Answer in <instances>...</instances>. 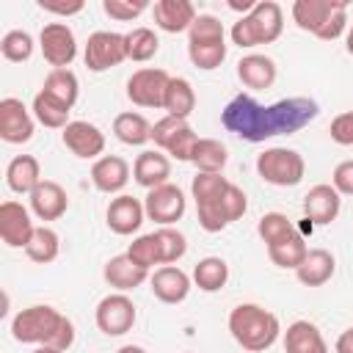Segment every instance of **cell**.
<instances>
[{"instance_id": "cell-1", "label": "cell", "mask_w": 353, "mask_h": 353, "mask_svg": "<svg viewBox=\"0 0 353 353\" xmlns=\"http://www.w3.org/2000/svg\"><path fill=\"white\" fill-rule=\"evenodd\" d=\"M317 113L320 105L309 97H287L273 105H262L251 94H237L221 110V124L243 141L262 143L268 138L303 130L309 121L317 119Z\"/></svg>"}, {"instance_id": "cell-2", "label": "cell", "mask_w": 353, "mask_h": 353, "mask_svg": "<svg viewBox=\"0 0 353 353\" xmlns=\"http://www.w3.org/2000/svg\"><path fill=\"white\" fill-rule=\"evenodd\" d=\"M11 336L25 345H47L66 353L74 345V323L50 303H33L14 314Z\"/></svg>"}, {"instance_id": "cell-3", "label": "cell", "mask_w": 353, "mask_h": 353, "mask_svg": "<svg viewBox=\"0 0 353 353\" xmlns=\"http://www.w3.org/2000/svg\"><path fill=\"white\" fill-rule=\"evenodd\" d=\"M229 334L248 353H265L281 336V323L259 303H237L229 312Z\"/></svg>"}, {"instance_id": "cell-4", "label": "cell", "mask_w": 353, "mask_h": 353, "mask_svg": "<svg viewBox=\"0 0 353 353\" xmlns=\"http://www.w3.org/2000/svg\"><path fill=\"white\" fill-rule=\"evenodd\" d=\"M284 30V11L276 0H259L245 17H240L229 36L232 44H237L240 50L256 47V44H273Z\"/></svg>"}, {"instance_id": "cell-5", "label": "cell", "mask_w": 353, "mask_h": 353, "mask_svg": "<svg viewBox=\"0 0 353 353\" xmlns=\"http://www.w3.org/2000/svg\"><path fill=\"white\" fill-rule=\"evenodd\" d=\"M188 58L196 69L212 72L226 61V30L212 14H199L188 30Z\"/></svg>"}, {"instance_id": "cell-6", "label": "cell", "mask_w": 353, "mask_h": 353, "mask_svg": "<svg viewBox=\"0 0 353 353\" xmlns=\"http://www.w3.org/2000/svg\"><path fill=\"white\" fill-rule=\"evenodd\" d=\"M256 174L273 188H295L306 174V160L301 152L287 146H270L256 154Z\"/></svg>"}, {"instance_id": "cell-7", "label": "cell", "mask_w": 353, "mask_h": 353, "mask_svg": "<svg viewBox=\"0 0 353 353\" xmlns=\"http://www.w3.org/2000/svg\"><path fill=\"white\" fill-rule=\"evenodd\" d=\"M248 210V196L243 188H237L234 182H229V188L223 190L221 199L215 201H207V204H196V218H199V226L210 234L215 232H223L229 223H234L237 218H243Z\"/></svg>"}, {"instance_id": "cell-8", "label": "cell", "mask_w": 353, "mask_h": 353, "mask_svg": "<svg viewBox=\"0 0 353 353\" xmlns=\"http://www.w3.org/2000/svg\"><path fill=\"white\" fill-rule=\"evenodd\" d=\"M135 320H138V312L127 292H110L94 309V323L105 336H121L132 331Z\"/></svg>"}, {"instance_id": "cell-9", "label": "cell", "mask_w": 353, "mask_h": 353, "mask_svg": "<svg viewBox=\"0 0 353 353\" xmlns=\"http://www.w3.org/2000/svg\"><path fill=\"white\" fill-rule=\"evenodd\" d=\"M83 61H85L88 72H108V69L124 63L127 61L124 33H116V30H94L88 36V41H85Z\"/></svg>"}, {"instance_id": "cell-10", "label": "cell", "mask_w": 353, "mask_h": 353, "mask_svg": "<svg viewBox=\"0 0 353 353\" xmlns=\"http://www.w3.org/2000/svg\"><path fill=\"white\" fill-rule=\"evenodd\" d=\"M39 47L52 69H69L77 58V39L66 22H47L39 33Z\"/></svg>"}, {"instance_id": "cell-11", "label": "cell", "mask_w": 353, "mask_h": 353, "mask_svg": "<svg viewBox=\"0 0 353 353\" xmlns=\"http://www.w3.org/2000/svg\"><path fill=\"white\" fill-rule=\"evenodd\" d=\"M171 74L160 66H143L130 74L127 80V97L138 108H163L165 88H168Z\"/></svg>"}, {"instance_id": "cell-12", "label": "cell", "mask_w": 353, "mask_h": 353, "mask_svg": "<svg viewBox=\"0 0 353 353\" xmlns=\"http://www.w3.org/2000/svg\"><path fill=\"white\" fill-rule=\"evenodd\" d=\"M143 210H146V218H149V221H154V223H160V226H171V223H176V221L185 215L188 199H185V193H182L179 185L165 182V185L152 188V190L146 193Z\"/></svg>"}, {"instance_id": "cell-13", "label": "cell", "mask_w": 353, "mask_h": 353, "mask_svg": "<svg viewBox=\"0 0 353 353\" xmlns=\"http://www.w3.org/2000/svg\"><path fill=\"white\" fill-rule=\"evenodd\" d=\"M36 226L30 218V210L14 199L0 204V240L8 248H28Z\"/></svg>"}, {"instance_id": "cell-14", "label": "cell", "mask_w": 353, "mask_h": 353, "mask_svg": "<svg viewBox=\"0 0 353 353\" xmlns=\"http://www.w3.org/2000/svg\"><path fill=\"white\" fill-rule=\"evenodd\" d=\"M33 130H36L33 110H28L22 99L17 97L0 99V138L6 143H28L33 138Z\"/></svg>"}, {"instance_id": "cell-15", "label": "cell", "mask_w": 353, "mask_h": 353, "mask_svg": "<svg viewBox=\"0 0 353 353\" xmlns=\"http://www.w3.org/2000/svg\"><path fill=\"white\" fill-rule=\"evenodd\" d=\"M61 141L80 160H99L105 152V132L91 121H69L61 130Z\"/></svg>"}, {"instance_id": "cell-16", "label": "cell", "mask_w": 353, "mask_h": 353, "mask_svg": "<svg viewBox=\"0 0 353 353\" xmlns=\"http://www.w3.org/2000/svg\"><path fill=\"white\" fill-rule=\"evenodd\" d=\"M143 218H146L143 201H138V199L130 196V193H121V196L110 199V204H108V210H105L108 229H110L113 234H121V237L135 234V232L141 229Z\"/></svg>"}, {"instance_id": "cell-17", "label": "cell", "mask_w": 353, "mask_h": 353, "mask_svg": "<svg viewBox=\"0 0 353 353\" xmlns=\"http://www.w3.org/2000/svg\"><path fill=\"white\" fill-rule=\"evenodd\" d=\"M190 276L176 268V265H160L152 276H149V287H152V295L160 301V303H182L190 292Z\"/></svg>"}, {"instance_id": "cell-18", "label": "cell", "mask_w": 353, "mask_h": 353, "mask_svg": "<svg viewBox=\"0 0 353 353\" xmlns=\"http://www.w3.org/2000/svg\"><path fill=\"white\" fill-rule=\"evenodd\" d=\"M342 210V196L336 193L334 185H314L309 188V193L303 196V218L312 221L314 226H325L331 221H336Z\"/></svg>"}, {"instance_id": "cell-19", "label": "cell", "mask_w": 353, "mask_h": 353, "mask_svg": "<svg viewBox=\"0 0 353 353\" xmlns=\"http://www.w3.org/2000/svg\"><path fill=\"white\" fill-rule=\"evenodd\" d=\"M91 182L99 193H108V196L119 193L121 196V190L130 182V163L119 154H102L91 165Z\"/></svg>"}, {"instance_id": "cell-20", "label": "cell", "mask_w": 353, "mask_h": 353, "mask_svg": "<svg viewBox=\"0 0 353 353\" xmlns=\"http://www.w3.org/2000/svg\"><path fill=\"white\" fill-rule=\"evenodd\" d=\"M28 201H30V212L39 221H58L69 210V193L55 179H41L39 188L28 196Z\"/></svg>"}, {"instance_id": "cell-21", "label": "cell", "mask_w": 353, "mask_h": 353, "mask_svg": "<svg viewBox=\"0 0 353 353\" xmlns=\"http://www.w3.org/2000/svg\"><path fill=\"white\" fill-rule=\"evenodd\" d=\"M154 25L165 33H185L196 22V6L190 0H157L152 6Z\"/></svg>"}, {"instance_id": "cell-22", "label": "cell", "mask_w": 353, "mask_h": 353, "mask_svg": "<svg viewBox=\"0 0 353 353\" xmlns=\"http://www.w3.org/2000/svg\"><path fill=\"white\" fill-rule=\"evenodd\" d=\"M168 176H171V160H168V154H163V152L143 149V152L135 157V163H132V179H135L141 188H146V190L165 185Z\"/></svg>"}, {"instance_id": "cell-23", "label": "cell", "mask_w": 353, "mask_h": 353, "mask_svg": "<svg viewBox=\"0 0 353 353\" xmlns=\"http://www.w3.org/2000/svg\"><path fill=\"white\" fill-rule=\"evenodd\" d=\"M102 276L105 281L116 290V292H130L141 284L149 281V270H143L141 265H135L127 254H119V256H110L102 268Z\"/></svg>"}, {"instance_id": "cell-24", "label": "cell", "mask_w": 353, "mask_h": 353, "mask_svg": "<svg viewBox=\"0 0 353 353\" xmlns=\"http://www.w3.org/2000/svg\"><path fill=\"white\" fill-rule=\"evenodd\" d=\"M276 61L262 55V52H251V55H243L237 61V77L245 88L251 91H265L276 83Z\"/></svg>"}, {"instance_id": "cell-25", "label": "cell", "mask_w": 353, "mask_h": 353, "mask_svg": "<svg viewBox=\"0 0 353 353\" xmlns=\"http://www.w3.org/2000/svg\"><path fill=\"white\" fill-rule=\"evenodd\" d=\"M339 3L342 0H295L292 8H290V14H292V22L301 30L317 36L323 30V25L328 22V17L336 11Z\"/></svg>"}, {"instance_id": "cell-26", "label": "cell", "mask_w": 353, "mask_h": 353, "mask_svg": "<svg viewBox=\"0 0 353 353\" xmlns=\"http://www.w3.org/2000/svg\"><path fill=\"white\" fill-rule=\"evenodd\" d=\"M334 270H336V259H334V254L328 248H309L306 259L295 270V279L303 287H323V284L331 281Z\"/></svg>"}, {"instance_id": "cell-27", "label": "cell", "mask_w": 353, "mask_h": 353, "mask_svg": "<svg viewBox=\"0 0 353 353\" xmlns=\"http://www.w3.org/2000/svg\"><path fill=\"white\" fill-rule=\"evenodd\" d=\"M41 182V165L33 154H17L11 157V163L6 165V185L14 190V193H25L30 196Z\"/></svg>"}, {"instance_id": "cell-28", "label": "cell", "mask_w": 353, "mask_h": 353, "mask_svg": "<svg viewBox=\"0 0 353 353\" xmlns=\"http://www.w3.org/2000/svg\"><path fill=\"white\" fill-rule=\"evenodd\" d=\"M284 353H328V345L314 323L295 320L284 331Z\"/></svg>"}, {"instance_id": "cell-29", "label": "cell", "mask_w": 353, "mask_h": 353, "mask_svg": "<svg viewBox=\"0 0 353 353\" xmlns=\"http://www.w3.org/2000/svg\"><path fill=\"white\" fill-rule=\"evenodd\" d=\"M163 110H165V116H174V119H185L188 121V116L196 110V91H193V85H190L188 77H171L168 80Z\"/></svg>"}, {"instance_id": "cell-30", "label": "cell", "mask_w": 353, "mask_h": 353, "mask_svg": "<svg viewBox=\"0 0 353 353\" xmlns=\"http://www.w3.org/2000/svg\"><path fill=\"white\" fill-rule=\"evenodd\" d=\"M113 135L127 146H143L152 141V124L143 113L124 110L113 119Z\"/></svg>"}, {"instance_id": "cell-31", "label": "cell", "mask_w": 353, "mask_h": 353, "mask_svg": "<svg viewBox=\"0 0 353 353\" xmlns=\"http://www.w3.org/2000/svg\"><path fill=\"white\" fill-rule=\"evenodd\" d=\"M306 254H309V245H306V240H303L301 232H295V234H290V237H284V240L268 245L270 262H273L276 268H284V270H298L301 262L306 259Z\"/></svg>"}, {"instance_id": "cell-32", "label": "cell", "mask_w": 353, "mask_h": 353, "mask_svg": "<svg viewBox=\"0 0 353 353\" xmlns=\"http://www.w3.org/2000/svg\"><path fill=\"white\" fill-rule=\"evenodd\" d=\"M41 91L50 94L52 99H58L61 105H66L72 110L77 97H80V83H77V74L72 69H50L47 77H44Z\"/></svg>"}, {"instance_id": "cell-33", "label": "cell", "mask_w": 353, "mask_h": 353, "mask_svg": "<svg viewBox=\"0 0 353 353\" xmlns=\"http://www.w3.org/2000/svg\"><path fill=\"white\" fill-rule=\"evenodd\" d=\"M190 279H193V284H196L201 292H218V290H223L226 281H229V265H226V259H221V256H204V259L196 262Z\"/></svg>"}, {"instance_id": "cell-34", "label": "cell", "mask_w": 353, "mask_h": 353, "mask_svg": "<svg viewBox=\"0 0 353 353\" xmlns=\"http://www.w3.org/2000/svg\"><path fill=\"white\" fill-rule=\"evenodd\" d=\"M190 163L201 174H221L226 168V163H229V152L215 138H199V143H196V149L190 154Z\"/></svg>"}, {"instance_id": "cell-35", "label": "cell", "mask_w": 353, "mask_h": 353, "mask_svg": "<svg viewBox=\"0 0 353 353\" xmlns=\"http://www.w3.org/2000/svg\"><path fill=\"white\" fill-rule=\"evenodd\" d=\"M25 254H28V259L36 262V265H50V262H55L58 254H61V237H58V232L50 229V226H36V232H33V237H30Z\"/></svg>"}, {"instance_id": "cell-36", "label": "cell", "mask_w": 353, "mask_h": 353, "mask_svg": "<svg viewBox=\"0 0 353 353\" xmlns=\"http://www.w3.org/2000/svg\"><path fill=\"white\" fill-rule=\"evenodd\" d=\"M30 110H33V119H36L39 124H44L47 130H63V127L69 124V108L61 105L58 99H52V97L44 94V91H39V94L33 97Z\"/></svg>"}, {"instance_id": "cell-37", "label": "cell", "mask_w": 353, "mask_h": 353, "mask_svg": "<svg viewBox=\"0 0 353 353\" xmlns=\"http://www.w3.org/2000/svg\"><path fill=\"white\" fill-rule=\"evenodd\" d=\"M124 41H127V61L135 63L152 61L160 50V39L152 28H132L130 33H124Z\"/></svg>"}, {"instance_id": "cell-38", "label": "cell", "mask_w": 353, "mask_h": 353, "mask_svg": "<svg viewBox=\"0 0 353 353\" xmlns=\"http://www.w3.org/2000/svg\"><path fill=\"white\" fill-rule=\"evenodd\" d=\"M154 237H157V245H160V259H163V265H176V262L188 254V237H185L179 229H174V226H160V229L154 232Z\"/></svg>"}, {"instance_id": "cell-39", "label": "cell", "mask_w": 353, "mask_h": 353, "mask_svg": "<svg viewBox=\"0 0 353 353\" xmlns=\"http://www.w3.org/2000/svg\"><path fill=\"white\" fill-rule=\"evenodd\" d=\"M229 188V179L223 174H201L196 171L193 182H190V196L196 204H207L223 196V190Z\"/></svg>"}, {"instance_id": "cell-40", "label": "cell", "mask_w": 353, "mask_h": 353, "mask_svg": "<svg viewBox=\"0 0 353 353\" xmlns=\"http://www.w3.org/2000/svg\"><path fill=\"white\" fill-rule=\"evenodd\" d=\"M295 232H298L295 223L284 212H265L259 218V223H256V234L262 237L265 245H273V243H279V240H284V237H290Z\"/></svg>"}, {"instance_id": "cell-41", "label": "cell", "mask_w": 353, "mask_h": 353, "mask_svg": "<svg viewBox=\"0 0 353 353\" xmlns=\"http://www.w3.org/2000/svg\"><path fill=\"white\" fill-rule=\"evenodd\" d=\"M33 36L28 33V30H19V28H14V30H8L3 39H0V52H3V58L6 61H11V63H22V61H28L30 55H33Z\"/></svg>"}, {"instance_id": "cell-42", "label": "cell", "mask_w": 353, "mask_h": 353, "mask_svg": "<svg viewBox=\"0 0 353 353\" xmlns=\"http://www.w3.org/2000/svg\"><path fill=\"white\" fill-rule=\"evenodd\" d=\"M127 256H130L135 265H141L143 270H152L154 265H163V259H160V245H157L154 232H152V234H138V237L130 243Z\"/></svg>"}, {"instance_id": "cell-43", "label": "cell", "mask_w": 353, "mask_h": 353, "mask_svg": "<svg viewBox=\"0 0 353 353\" xmlns=\"http://www.w3.org/2000/svg\"><path fill=\"white\" fill-rule=\"evenodd\" d=\"M196 143H199V135H196V130L190 127V124H185L165 146H163V152L165 154H171L174 160H179V163H190V154H193V149H196Z\"/></svg>"}, {"instance_id": "cell-44", "label": "cell", "mask_w": 353, "mask_h": 353, "mask_svg": "<svg viewBox=\"0 0 353 353\" xmlns=\"http://www.w3.org/2000/svg\"><path fill=\"white\" fill-rule=\"evenodd\" d=\"M149 8L146 0H102V11L116 22H132Z\"/></svg>"}, {"instance_id": "cell-45", "label": "cell", "mask_w": 353, "mask_h": 353, "mask_svg": "<svg viewBox=\"0 0 353 353\" xmlns=\"http://www.w3.org/2000/svg\"><path fill=\"white\" fill-rule=\"evenodd\" d=\"M347 25H350V22H347V6L339 3L336 11H334V14L328 17V22L323 25V30L317 33V39H320V41H334V39H339V36L347 30Z\"/></svg>"}, {"instance_id": "cell-46", "label": "cell", "mask_w": 353, "mask_h": 353, "mask_svg": "<svg viewBox=\"0 0 353 353\" xmlns=\"http://www.w3.org/2000/svg\"><path fill=\"white\" fill-rule=\"evenodd\" d=\"M331 141L339 143V146H353V110H345L339 116L331 119Z\"/></svg>"}, {"instance_id": "cell-47", "label": "cell", "mask_w": 353, "mask_h": 353, "mask_svg": "<svg viewBox=\"0 0 353 353\" xmlns=\"http://www.w3.org/2000/svg\"><path fill=\"white\" fill-rule=\"evenodd\" d=\"M185 124H188L185 119H174V116H163L160 121H154V124H152V141H154V146L163 149Z\"/></svg>"}, {"instance_id": "cell-48", "label": "cell", "mask_w": 353, "mask_h": 353, "mask_svg": "<svg viewBox=\"0 0 353 353\" xmlns=\"http://www.w3.org/2000/svg\"><path fill=\"white\" fill-rule=\"evenodd\" d=\"M331 185L336 188L339 196H353V160L336 163V168L331 174Z\"/></svg>"}, {"instance_id": "cell-49", "label": "cell", "mask_w": 353, "mask_h": 353, "mask_svg": "<svg viewBox=\"0 0 353 353\" xmlns=\"http://www.w3.org/2000/svg\"><path fill=\"white\" fill-rule=\"evenodd\" d=\"M39 8L47 14H58V17H74L85 8L83 0H39Z\"/></svg>"}, {"instance_id": "cell-50", "label": "cell", "mask_w": 353, "mask_h": 353, "mask_svg": "<svg viewBox=\"0 0 353 353\" xmlns=\"http://www.w3.org/2000/svg\"><path fill=\"white\" fill-rule=\"evenodd\" d=\"M336 353H353V325L345 328L339 336H336V345H334Z\"/></svg>"}, {"instance_id": "cell-51", "label": "cell", "mask_w": 353, "mask_h": 353, "mask_svg": "<svg viewBox=\"0 0 353 353\" xmlns=\"http://www.w3.org/2000/svg\"><path fill=\"white\" fill-rule=\"evenodd\" d=\"M254 6H256L254 0H243V3H237V0H229V8H234V11H243V17H245V14H248Z\"/></svg>"}, {"instance_id": "cell-52", "label": "cell", "mask_w": 353, "mask_h": 353, "mask_svg": "<svg viewBox=\"0 0 353 353\" xmlns=\"http://www.w3.org/2000/svg\"><path fill=\"white\" fill-rule=\"evenodd\" d=\"M116 353H146V347H141V345H121Z\"/></svg>"}, {"instance_id": "cell-53", "label": "cell", "mask_w": 353, "mask_h": 353, "mask_svg": "<svg viewBox=\"0 0 353 353\" xmlns=\"http://www.w3.org/2000/svg\"><path fill=\"white\" fill-rule=\"evenodd\" d=\"M345 47H347V52L353 55V22L347 25V39H345Z\"/></svg>"}, {"instance_id": "cell-54", "label": "cell", "mask_w": 353, "mask_h": 353, "mask_svg": "<svg viewBox=\"0 0 353 353\" xmlns=\"http://www.w3.org/2000/svg\"><path fill=\"white\" fill-rule=\"evenodd\" d=\"M30 353H61V350H55V347H47V345H39L36 350H30Z\"/></svg>"}]
</instances>
